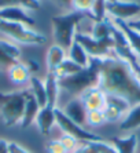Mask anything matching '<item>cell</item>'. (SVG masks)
I'll return each instance as SVG.
<instances>
[{
  "instance_id": "cell-33",
  "label": "cell",
  "mask_w": 140,
  "mask_h": 153,
  "mask_svg": "<svg viewBox=\"0 0 140 153\" xmlns=\"http://www.w3.org/2000/svg\"><path fill=\"white\" fill-rule=\"evenodd\" d=\"M25 65H26V68L30 71L32 75H35L36 72H39L40 66H39V62L37 61H33V59H26V61H22Z\"/></svg>"
},
{
  "instance_id": "cell-30",
  "label": "cell",
  "mask_w": 140,
  "mask_h": 153,
  "mask_svg": "<svg viewBox=\"0 0 140 153\" xmlns=\"http://www.w3.org/2000/svg\"><path fill=\"white\" fill-rule=\"evenodd\" d=\"M59 142L62 143V146L66 149L67 153H71L73 150H76L78 148V141L76 138H73L71 135H67V134H63L59 138Z\"/></svg>"
},
{
  "instance_id": "cell-27",
  "label": "cell",
  "mask_w": 140,
  "mask_h": 153,
  "mask_svg": "<svg viewBox=\"0 0 140 153\" xmlns=\"http://www.w3.org/2000/svg\"><path fill=\"white\" fill-rule=\"evenodd\" d=\"M106 123V117L103 111H92L87 114V124L91 127H100Z\"/></svg>"
},
{
  "instance_id": "cell-38",
  "label": "cell",
  "mask_w": 140,
  "mask_h": 153,
  "mask_svg": "<svg viewBox=\"0 0 140 153\" xmlns=\"http://www.w3.org/2000/svg\"><path fill=\"white\" fill-rule=\"evenodd\" d=\"M107 3H113V1H117V0H106Z\"/></svg>"
},
{
  "instance_id": "cell-8",
  "label": "cell",
  "mask_w": 140,
  "mask_h": 153,
  "mask_svg": "<svg viewBox=\"0 0 140 153\" xmlns=\"http://www.w3.org/2000/svg\"><path fill=\"white\" fill-rule=\"evenodd\" d=\"M106 13L113 17V19H130L140 13V4L136 1H122L117 0L106 4Z\"/></svg>"
},
{
  "instance_id": "cell-2",
  "label": "cell",
  "mask_w": 140,
  "mask_h": 153,
  "mask_svg": "<svg viewBox=\"0 0 140 153\" xmlns=\"http://www.w3.org/2000/svg\"><path fill=\"white\" fill-rule=\"evenodd\" d=\"M83 19H91L92 21V15L88 13H81V11H71L67 14L54 15L51 18V24H52L55 44L62 47L63 50L70 48V46L74 42L76 33H77L76 26Z\"/></svg>"
},
{
  "instance_id": "cell-14",
  "label": "cell",
  "mask_w": 140,
  "mask_h": 153,
  "mask_svg": "<svg viewBox=\"0 0 140 153\" xmlns=\"http://www.w3.org/2000/svg\"><path fill=\"white\" fill-rule=\"evenodd\" d=\"M40 105L37 103V101L35 100V97L32 95L30 93L26 97V101H25V108H24V114H22V120H21V127L22 128H28L30 127L33 123L36 121V117L40 112Z\"/></svg>"
},
{
  "instance_id": "cell-36",
  "label": "cell",
  "mask_w": 140,
  "mask_h": 153,
  "mask_svg": "<svg viewBox=\"0 0 140 153\" xmlns=\"http://www.w3.org/2000/svg\"><path fill=\"white\" fill-rule=\"evenodd\" d=\"M55 4H58L59 7H70L71 0H52Z\"/></svg>"
},
{
  "instance_id": "cell-24",
  "label": "cell",
  "mask_w": 140,
  "mask_h": 153,
  "mask_svg": "<svg viewBox=\"0 0 140 153\" xmlns=\"http://www.w3.org/2000/svg\"><path fill=\"white\" fill-rule=\"evenodd\" d=\"M81 69H83V68H81L80 65H77L76 62H73L71 59L66 58V59L63 61L62 64L56 68V71L54 72V73H55V76L58 79H63V77H69V76L76 75V73H78Z\"/></svg>"
},
{
  "instance_id": "cell-29",
  "label": "cell",
  "mask_w": 140,
  "mask_h": 153,
  "mask_svg": "<svg viewBox=\"0 0 140 153\" xmlns=\"http://www.w3.org/2000/svg\"><path fill=\"white\" fill-rule=\"evenodd\" d=\"M103 113H105L106 117V123H114V121L119 120V119L124 116V113L119 109L111 106V105H106V108L103 109Z\"/></svg>"
},
{
  "instance_id": "cell-17",
  "label": "cell",
  "mask_w": 140,
  "mask_h": 153,
  "mask_svg": "<svg viewBox=\"0 0 140 153\" xmlns=\"http://www.w3.org/2000/svg\"><path fill=\"white\" fill-rule=\"evenodd\" d=\"M7 76H8V80L13 82L14 84L17 85H22V84H26L29 83L32 77V73L28 68H26V65L24 62H18L15 64L14 66H11L10 69L7 71Z\"/></svg>"
},
{
  "instance_id": "cell-4",
  "label": "cell",
  "mask_w": 140,
  "mask_h": 153,
  "mask_svg": "<svg viewBox=\"0 0 140 153\" xmlns=\"http://www.w3.org/2000/svg\"><path fill=\"white\" fill-rule=\"evenodd\" d=\"M59 87L73 95H80L85 90L91 87H99V72L94 58L89 57V64L87 68H83L78 73L69 77L58 79Z\"/></svg>"
},
{
  "instance_id": "cell-7",
  "label": "cell",
  "mask_w": 140,
  "mask_h": 153,
  "mask_svg": "<svg viewBox=\"0 0 140 153\" xmlns=\"http://www.w3.org/2000/svg\"><path fill=\"white\" fill-rule=\"evenodd\" d=\"M74 40L80 43L84 47V50L91 58H103L107 57L114 50V42L113 39L107 40H96L92 36H88L83 32H77Z\"/></svg>"
},
{
  "instance_id": "cell-11",
  "label": "cell",
  "mask_w": 140,
  "mask_h": 153,
  "mask_svg": "<svg viewBox=\"0 0 140 153\" xmlns=\"http://www.w3.org/2000/svg\"><path fill=\"white\" fill-rule=\"evenodd\" d=\"M0 21H8V22H18L24 24L26 26H33L36 21L26 13V10L17 6H10V7H1L0 8Z\"/></svg>"
},
{
  "instance_id": "cell-13",
  "label": "cell",
  "mask_w": 140,
  "mask_h": 153,
  "mask_svg": "<svg viewBox=\"0 0 140 153\" xmlns=\"http://www.w3.org/2000/svg\"><path fill=\"white\" fill-rule=\"evenodd\" d=\"M35 123L37 126V128H39L40 134L44 137H48L52 127L55 126V108L51 106L41 108Z\"/></svg>"
},
{
  "instance_id": "cell-3",
  "label": "cell",
  "mask_w": 140,
  "mask_h": 153,
  "mask_svg": "<svg viewBox=\"0 0 140 153\" xmlns=\"http://www.w3.org/2000/svg\"><path fill=\"white\" fill-rule=\"evenodd\" d=\"M28 94V88L11 93H0V117L7 127H14L21 123Z\"/></svg>"
},
{
  "instance_id": "cell-34",
  "label": "cell",
  "mask_w": 140,
  "mask_h": 153,
  "mask_svg": "<svg viewBox=\"0 0 140 153\" xmlns=\"http://www.w3.org/2000/svg\"><path fill=\"white\" fill-rule=\"evenodd\" d=\"M126 24H128V26H129L130 29H133V30H136V32L140 33V18L139 19H133V21H126Z\"/></svg>"
},
{
  "instance_id": "cell-25",
  "label": "cell",
  "mask_w": 140,
  "mask_h": 153,
  "mask_svg": "<svg viewBox=\"0 0 140 153\" xmlns=\"http://www.w3.org/2000/svg\"><path fill=\"white\" fill-rule=\"evenodd\" d=\"M10 6L22 7L25 10H39L40 1L39 0H0V8L10 7Z\"/></svg>"
},
{
  "instance_id": "cell-32",
  "label": "cell",
  "mask_w": 140,
  "mask_h": 153,
  "mask_svg": "<svg viewBox=\"0 0 140 153\" xmlns=\"http://www.w3.org/2000/svg\"><path fill=\"white\" fill-rule=\"evenodd\" d=\"M8 153H30L17 142H8Z\"/></svg>"
},
{
  "instance_id": "cell-20",
  "label": "cell",
  "mask_w": 140,
  "mask_h": 153,
  "mask_svg": "<svg viewBox=\"0 0 140 153\" xmlns=\"http://www.w3.org/2000/svg\"><path fill=\"white\" fill-rule=\"evenodd\" d=\"M140 127V103H136L130 106V109L126 112V114L124 116L119 128L122 131H132Z\"/></svg>"
},
{
  "instance_id": "cell-22",
  "label": "cell",
  "mask_w": 140,
  "mask_h": 153,
  "mask_svg": "<svg viewBox=\"0 0 140 153\" xmlns=\"http://www.w3.org/2000/svg\"><path fill=\"white\" fill-rule=\"evenodd\" d=\"M69 59H71L77 65H80L81 68H87L88 64H89V55L84 50V47L76 40L69 48Z\"/></svg>"
},
{
  "instance_id": "cell-39",
  "label": "cell",
  "mask_w": 140,
  "mask_h": 153,
  "mask_svg": "<svg viewBox=\"0 0 140 153\" xmlns=\"http://www.w3.org/2000/svg\"><path fill=\"white\" fill-rule=\"evenodd\" d=\"M137 61H139V64H140V58H137Z\"/></svg>"
},
{
  "instance_id": "cell-9",
  "label": "cell",
  "mask_w": 140,
  "mask_h": 153,
  "mask_svg": "<svg viewBox=\"0 0 140 153\" xmlns=\"http://www.w3.org/2000/svg\"><path fill=\"white\" fill-rule=\"evenodd\" d=\"M21 58L19 47L7 40H0V72H7L11 66L21 62Z\"/></svg>"
},
{
  "instance_id": "cell-35",
  "label": "cell",
  "mask_w": 140,
  "mask_h": 153,
  "mask_svg": "<svg viewBox=\"0 0 140 153\" xmlns=\"http://www.w3.org/2000/svg\"><path fill=\"white\" fill-rule=\"evenodd\" d=\"M0 153H8V141L0 139Z\"/></svg>"
},
{
  "instance_id": "cell-26",
  "label": "cell",
  "mask_w": 140,
  "mask_h": 153,
  "mask_svg": "<svg viewBox=\"0 0 140 153\" xmlns=\"http://www.w3.org/2000/svg\"><path fill=\"white\" fill-rule=\"evenodd\" d=\"M106 4L107 1L106 0H95V4H94V8L91 11V15H92V21H103L106 18Z\"/></svg>"
},
{
  "instance_id": "cell-21",
  "label": "cell",
  "mask_w": 140,
  "mask_h": 153,
  "mask_svg": "<svg viewBox=\"0 0 140 153\" xmlns=\"http://www.w3.org/2000/svg\"><path fill=\"white\" fill-rule=\"evenodd\" d=\"M110 142L114 146V149L117 150V153H135L137 148V137L136 134H130L125 138L114 137V138H111Z\"/></svg>"
},
{
  "instance_id": "cell-23",
  "label": "cell",
  "mask_w": 140,
  "mask_h": 153,
  "mask_svg": "<svg viewBox=\"0 0 140 153\" xmlns=\"http://www.w3.org/2000/svg\"><path fill=\"white\" fill-rule=\"evenodd\" d=\"M91 36L96 40L111 39V19L106 17L103 21H95Z\"/></svg>"
},
{
  "instance_id": "cell-10",
  "label": "cell",
  "mask_w": 140,
  "mask_h": 153,
  "mask_svg": "<svg viewBox=\"0 0 140 153\" xmlns=\"http://www.w3.org/2000/svg\"><path fill=\"white\" fill-rule=\"evenodd\" d=\"M87 112L103 111L106 108V94L99 87H91L78 95Z\"/></svg>"
},
{
  "instance_id": "cell-18",
  "label": "cell",
  "mask_w": 140,
  "mask_h": 153,
  "mask_svg": "<svg viewBox=\"0 0 140 153\" xmlns=\"http://www.w3.org/2000/svg\"><path fill=\"white\" fill-rule=\"evenodd\" d=\"M29 93L35 97V100L40 105V108L47 106V94H46V85H44V80H41L37 76L32 75L30 80H29Z\"/></svg>"
},
{
  "instance_id": "cell-1",
  "label": "cell",
  "mask_w": 140,
  "mask_h": 153,
  "mask_svg": "<svg viewBox=\"0 0 140 153\" xmlns=\"http://www.w3.org/2000/svg\"><path fill=\"white\" fill-rule=\"evenodd\" d=\"M99 72V88L105 94L118 95L130 103H140V80L130 65L114 53L103 58H94Z\"/></svg>"
},
{
  "instance_id": "cell-28",
  "label": "cell",
  "mask_w": 140,
  "mask_h": 153,
  "mask_svg": "<svg viewBox=\"0 0 140 153\" xmlns=\"http://www.w3.org/2000/svg\"><path fill=\"white\" fill-rule=\"evenodd\" d=\"M94 4H95V0H71L70 8L73 11H81V13L91 14Z\"/></svg>"
},
{
  "instance_id": "cell-37",
  "label": "cell",
  "mask_w": 140,
  "mask_h": 153,
  "mask_svg": "<svg viewBox=\"0 0 140 153\" xmlns=\"http://www.w3.org/2000/svg\"><path fill=\"white\" fill-rule=\"evenodd\" d=\"M71 153H84V150H83V146H78V148H77V149H76V150H73V152H71Z\"/></svg>"
},
{
  "instance_id": "cell-19",
  "label": "cell",
  "mask_w": 140,
  "mask_h": 153,
  "mask_svg": "<svg viewBox=\"0 0 140 153\" xmlns=\"http://www.w3.org/2000/svg\"><path fill=\"white\" fill-rule=\"evenodd\" d=\"M65 59H66V50H63L58 44L51 46L47 51V72L54 73Z\"/></svg>"
},
{
  "instance_id": "cell-6",
  "label": "cell",
  "mask_w": 140,
  "mask_h": 153,
  "mask_svg": "<svg viewBox=\"0 0 140 153\" xmlns=\"http://www.w3.org/2000/svg\"><path fill=\"white\" fill-rule=\"evenodd\" d=\"M55 124L63 131V134L71 135L76 138L78 142H96V141H103L100 135L94 134L91 131H87L84 127L76 124L74 121H71L69 117H66V114L62 112V109L55 108Z\"/></svg>"
},
{
  "instance_id": "cell-15",
  "label": "cell",
  "mask_w": 140,
  "mask_h": 153,
  "mask_svg": "<svg viewBox=\"0 0 140 153\" xmlns=\"http://www.w3.org/2000/svg\"><path fill=\"white\" fill-rule=\"evenodd\" d=\"M111 21L124 32L126 40H128V44H129V47H130V50L136 54L137 58H140V33L136 32V30H133V29H130L129 26H128V24H126V21H122V19H111Z\"/></svg>"
},
{
  "instance_id": "cell-5",
  "label": "cell",
  "mask_w": 140,
  "mask_h": 153,
  "mask_svg": "<svg viewBox=\"0 0 140 153\" xmlns=\"http://www.w3.org/2000/svg\"><path fill=\"white\" fill-rule=\"evenodd\" d=\"M0 32L8 36L11 40H14L21 44H35L40 46L46 43V36L41 35L37 30H33L29 26L18 22H8V21H0Z\"/></svg>"
},
{
  "instance_id": "cell-12",
  "label": "cell",
  "mask_w": 140,
  "mask_h": 153,
  "mask_svg": "<svg viewBox=\"0 0 140 153\" xmlns=\"http://www.w3.org/2000/svg\"><path fill=\"white\" fill-rule=\"evenodd\" d=\"M63 113L66 114V117H69L71 121H74L76 124L84 127V124H87V109H85L84 103L81 102V100L78 97L70 100L66 103V106L63 108Z\"/></svg>"
},
{
  "instance_id": "cell-31",
  "label": "cell",
  "mask_w": 140,
  "mask_h": 153,
  "mask_svg": "<svg viewBox=\"0 0 140 153\" xmlns=\"http://www.w3.org/2000/svg\"><path fill=\"white\" fill-rule=\"evenodd\" d=\"M46 152L47 153H67L66 149L62 146V143L59 142V139H51L46 143Z\"/></svg>"
},
{
  "instance_id": "cell-16",
  "label": "cell",
  "mask_w": 140,
  "mask_h": 153,
  "mask_svg": "<svg viewBox=\"0 0 140 153\" xmlns=\"http://www.w3.org/2000/svg\"><path fill=\"white\" fill-rule=\"evenodd\" d=\"M44 85H46V94H47V106L56 108V101L59 95V80L55 76V73L47 72V76L44 79Z\"/></svg>"
}]
</instances>
